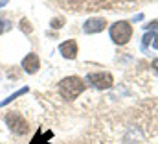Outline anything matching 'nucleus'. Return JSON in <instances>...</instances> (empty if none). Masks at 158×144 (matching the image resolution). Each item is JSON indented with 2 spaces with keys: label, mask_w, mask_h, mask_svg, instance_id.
I'll use <instances>...</instances> for the list:
<instances>
[{
  "label": "nucleus",
  "mask_w": 158,
  "mask_h": 144,
  "mask_svg": "<svg viewBox=\"0 0 158 144\" xmlns=\"http://www.w3.org/2000/svg\"><path fill=\"white\" fill-rule=\"evenodd\" d=\"M57 89H59V94L64 100L72 102V100H76L79 94L85 91V83H83V79L77 78V76H68V78L61 79V83H59Z\"/></svg>",
  "instance_id": "f03ea898"
},
{
  "label": "nucleus",
  "mask_w": 158,
  "mask_h": 144,
  "mask_svg": "<svg viewBox=\"0 0 158 144\" xmlns=\"http://www.w3.org/2000/svg\"><path fill=\"white\" fill-rule=\"evenodd\" d=\"M6 124H7L9 129H11L13 133H17V135H26V133L30 131L28 122H26L24 116H22L20 113H17V111H11V113L6 115Z\"/></svg>",
  "instance_id": "20e7f679"
},
{
  "label": "nucleus",
  "mask_w": 158,
  "mask_h": 144,
  "mask_svg": "<svg viewBox=\"0 0 158 144\" xmlns=\"http://www.w3.org/2000/svg\"><path fill=\"white\" fill-rule=\"evenodd\" d=\"M105 28H107V20L103 17H92L83 24L85 34H98V32H103Z\"/></svg>",
  "instance_id": "423d86ee"
},
{
  "label": "nucleus",
  "mask_w": 158,
  "mask_h": 144,
  "mask_svg": "<svg viewBox=\"0 0 158 144\" xmlns=\"http://www.w3.org/2000/svg\"><path fill=\"white\" fill-rule=\"evenodd\" d=\"M20 30H22V32H26V34H31V26H30V22H28L26 19H22V20H20Z\"/></svg>",
  "instance_id": "f8f14e48"
},
{
  "label": "nucleus",
  "mask_w": 158,
  "mask_h": 144,
  "mask_svg": "<svg viewBox=\"0 0 158 144\" xmlns=\"http://www.w3.org/2000/svg\"><path fill=\"white\" fill-rule=\"evenodd\" d=\"M50 137H52V131H46L44 135H42V133H37V135L33 137L31 144H50V142H48V141H50Z\"/></svg>",
  "instance_id": "1a4fd4ad"
},
{
  "label": "nucleus",
  "mask_w": 158,
  "mask_h": 144,
  "mask_svg": "<svg viewBox=\"0 0 158 144\" xmlns=\"http://www.w3.org/2000/svg\"><path fill=\"white\" fill-rule=\"evenodd\" d=\"M48 2L72 13H83V11H99V9L125 11L147 4L151 0H48Z\"/></svg>",
  "instance_id": "f257e3e1"
},
{
  "label": "nucleus",
  "mask_w": 158,
  "mask_h": 144,
  "mask_svg": "<svg viewBox=\"0 0 158 144\" xmlns=\"http://www.w3.org/2000/svg\"><path fill=\"white\" fill-rule=\"evenodd\" d=\"M11 28V24L7 22V20H4V19H0V34H4V32H7Z\"/></svg>",
  "instance_id": "ddd939ff"
},
{
  "label": "nucleus",
  "mask_w": 158,
  "mask_h": 144,
  "mask_svg": "<svg viewBox=\"0 0 158 144\" xmlns=\"http://www.w3.org/2000/svg\"><path fill=\"white\" fill-rule=\"evenodd\" d=\"M59 52L63 54V57H66V59H76V56H77V43L76 41H64L61 46H59Z\"/></svg>",
  "instance_id": "6e6552de"
},
{
  "label": "nucleus",
  "mask_w": 158,
  "mask_h": 144,
  "mask_svg": "<svg viewBox=\"0 0 158 144\" xmlns=\"http://www.w3.org/2000/svg\"><path fill=\"white\" fill-rule=\"evenodd\" d=\"M143 28H145V30H156L158 32V20H153V22H149V24H143Z\"/></svg>",
  "instance_id": "4468645a"
},
{
  "label": "nucleus",
  "mask_w": 158,
  "mask_h": 144,
  "mask_svg": "<svg viewBox=\"0 0 158 144\" xmlns=\"http://www.w3.org/2000/svg\"><path fill=\"white\" fill-rule=\"evenodd\" d=\"M7 2H9V0H0V7H2V6H6Z\"/></svg>",
  "instance_id": "a211bd4d"
},
{
  "label": "nucleus",
  "mask_w": 158,
  "mask_h": 144,
  "mask_svg": "<svg viewBox=\"0 0 158 144\" xmlns=\"http://www.w3.org/2000/svg\"><path fill=\"white\" fill-rule=\"evenodd\" d=\"M153 44H155V48L158 50V35H155V41H153Z\"/></svg>",
  "instance_id": "f3484780"
},
{
  "label": "nucleus",
  "mask_w": 158,
  "mask_h": 144,
  "mask_svg": "<svg viewBox=\"0 0 158 144\" xmlns=\"http://www.w3.org/2000/svg\"><path fill=\"white\" fill-rule=\"evenodd\" d=\"M153 39H155V34L147 32V34L143 35V39H142V50H145V48H147V44H149V43H151Z\"/></svg>",
  "instance_id": "9b49d317"
},
{
  "label": "nucleus",
  "mask_w": 158,
  "mask_h": 144,
  "mask_svg": "<svg viewBox=\"0 0 158 144\" xmlns=\"http://www.w3.org/2000/svg\"><path fill=\"white\" fill-rule=\"evenodd\" d=\"M40 67V61H39V56L37 54H28L24 59H22V69L28 72V74H35Z\"/></svg>",
  "instance_id": "0eeeda50"
},
{
  "label": "nucleus",
  "mask_w": 158,
  "mask_h": 144,
  "mask_svg": "<svg viewBox=\"0 0 158 144\" xmlns=\"http://www.w3.org/2000/svg\"><path fill=\"white\" fill-rule=\"evenodd\" d=\"M26 92H28V87H24V89H19V91H17V92H13V94H11L9 98H6L4 102H0V107H4V106H7L9 102H13V100H17L19 96H22V94H26Z\"/></svg>",
  "instance_id": "9d476101"
},
{
  "label": "nucleus",
  "mask_w": 158,
  "mask_h": 144,
  "mask_svg": "<svg viewBox=\"0 0 158 144\" xmlns=\"http://www.w3.org/2000/svg\"><path fill=\"white\" fill-rule=\"evenodd\" d=\"M132 35V26L131 22L127 20H119V22H114L110 26V39L116 43V44H125L129 43V39Z\"/></svg>",
  "instance_id": "7ed1b4c3"
},
{
  "label": "nucleus",
  "mask_w": 158,
  "mask_h": 144,
  "mask_svg": "<svg viewBox=\"0 0 158 144\" xmlns=\"http://www.w3.org/2000/svg\"><path fill=\"white\" fill-rule=\"evenodd\" d=\"M63 22H64L63 19H53V20H52V28H61Z\"/></svg>",
  "instance_id": "2eb2a0df"
},
{
  "label": "nucleus",
  "mask_w": 158,
  "mask_h": 144,
  "mask_svg": "<svg viewBox=\"0 0 158 144\" xmlns=\"http://www.w3.org/2000/svg\"><path fill=\"white\" fill-rule=\"evenodd\" d=\"M153 69H155V70H156V74H158V59H155V61H153Z\"/></svg>",
  "instance_id": "dca6fc26"
},
{
  "label": "nucleus",
  "mask_w": 158,
  "mask_h": 144,
  "mask_svg": "<svg viewBox=\"0 0 158 144\" xmlns=\"http://www.w3.org/2000/svg\"><path fill=\"white\" fill-rule=\"evenodd\" d=\"M86 83L96 89H109L112 87V74L109 72H90L86 74Z\"/></svg>",
  "instance_id": "39448f33"
}]
</instances>
